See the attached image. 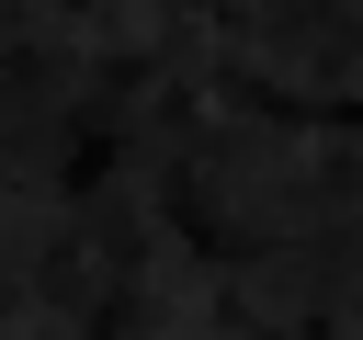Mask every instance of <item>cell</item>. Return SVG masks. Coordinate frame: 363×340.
Wrapping results in <instances>:
<instances>
[{"mask_svg":"<svg viewBox=\"0 0 363 340\" xmlns=\"http://www.w3.org/2000/svg\"><path fill=\"white\" fill-rule=\"evenodd\" d=\"M125 340H238V329H216V317H147V329H125Z\"/></svg>","mask_w":363,"mask_h":340,"instance_id":"6da1fadb","label":"cell"}]
</instances>
